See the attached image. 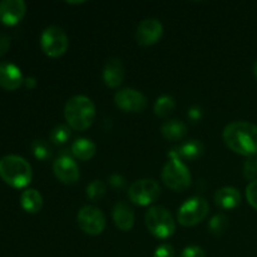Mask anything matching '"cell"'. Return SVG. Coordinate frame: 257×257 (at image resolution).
I'll return each mask as SVG.
<instances>
[{"label": "cell", "instance_id": "obj_1", "mask_svg": "<svg viewBox=\"0 0 257 257\" xmlns=\"http://www.w3.org/2000/svg\"><path fill=\"white\" fill-rule=\"evenodd\" d=\"M225 145L237 155L251 156L257 155V125L253 123L237 120L225 127L222 132Z\"/></svg>", "mask_w": 257, "mask_h": 257}, {"label": "cell", "instance_id": "obj_2", "mask_svg": "<svg viewBox=\"0 0 257 257\" xmlns=\"http://www.w3.org/2000/svg\"><path fill=\"white\" fill-rule=\"evenodd\" d=\"M64 118L72 130H88L95 119L94 103L85 95H74L65 103Z\"/></svg>", "mask_w": 257, "mask_h": 257}, {"label": "cell", "instance_id": "obj_3", "mask_svg": "<svg viewBox=\"0 0 257 257\" xmlns=\"http://www.w3.org/2000/svg\"><path fill=\"white\" fill-rule=\"evenodd\" d=\"M0 177L12 187L24 188L32 181V166L25 158L20 156H4L0 160Z\"/></svg>", "mask_w": 257, "mask_h": 257}, {"label": "cell", "instance_id": "obj_4", "mask_svg": "<svg viewBox=\"0 0 257 257\" xmlns=\"http://www.w3.org/2000/svg\"><path fill=\"white\" fill-rule=\"evenodd\" d=\"M145 223L155 237L166 240L176 232V221L172 213L163 206H153L146 212Z\"/></svg>", "mask_w": 257, "mask_h": 257}, {"label": "cell", "instance_id": "obj_5", "mask_svg": "<svg viewBox=\"0 0 257 257\" xmlns=\"http://www.w3.org/2000/svg\"><path fill=\"white\" fill-rule=\"evenodd\" d=\"M163 183L173 191H185L191 186L192 176L187 166L178 158H170L161 173Z\"/></svg>", "mask_w": 257, "mask_h": 257}, {"label": "cell", "instance_id": "obj_6", "mask_svg": "<svg viewBox=\"0 0 257 257\" xmlns=\"http://www.w3.org/2000/svg\"><path fill=\"white\" fill-rule=\"evenodd\" d=\"M210 206L203 197L195 196L181 205L177 212V221L183 227H193L202 222L208 215Z\"/></svg>", "mask_w": 257, "mask_h": 257}, {"label": "cell", "instance_id": "obj_7", "mask_svg": "<svg viewBox=\"0 0 257 257\" xmlns=\"http://www.w3.org/2000/svg\"><path fill=\"white\" fill-rule=\"evenodd\" d=\"M69 39L64 30L57 25H50L43 30L40 35V48L45 55L50 58H59L67 52Z\"/></svg>", "mask_w": 257, "mask_h": 257}, {"label": "cell", "instance_id": "obj_8", "mask_svg": "<svg viewBox=\"0 0 257 257\" xmlns=\"http://www.w3.org/2000/svg\"><path fill=\"white\" fill-rule=\"evenodd\" d=\"M161 196V187L157 181L152 178H143L133 182L128 190L131 202L138 206H150Z\"/></svg>", "mask_w": 257, "mask_h": 257}, {"label": "cell", "instance_id": "obj_9", "mask_svg": "<svg viewBox=\"0 0 257 257\" xmlns=\"http://www.w3.org/2000/svg\"><path fill=\"white\" fill-rule=\"evenodd\" d=\"M77 222L80 230L90 236H98L105 228V216L95 206H84L78 211Z\"/></svg>", "mask_w": 257, "mask_h": 257}, {"label": "cell", "instance_id": "obj_10", "mask_svg": "<svg viewBox=\"0 0 257 257\" xmlns=\"http://www.w3.org/2000/svg\"><path fill=\"white\" fill-rule=\"evenodd\" d=\"M114 103L125 113H141L147 107V98L135 88H124L115 93Z\"/></svg>", "mask_w": 257, "mask_h": 257}, {"label": "cell", "instance_id": "obj_11", "mask_svg": "<svg viewBox=\"0 0 257 257\" xmlns=\"http://www.w3.org/2000/svg\"><path fill=\"white\" fill-rule=\"evenodd\" d=\"M53 172L55 177L64 185H74L80 177V171L77 162L70 155L63 153L53 163Z\"/></svg>", "mask_w": 257, "mask_h": 257}, {"label": "cell", "instance_id": "obj_12", "mask_svg": "<svg viewBox=\"0 0 257 257\" xmlns=\"http://www.w3.org/2000/svg\"><path fill=\"white\" fill-rule=\"evenodd\" d=\"M163 34V25L155 18L145 19L140 23L136 32V40L142 47H151L161 39Z\"/></svg>", "mask_w": 257, "mask_h": 257}, {"label": "cell", "instance_id": "obj_13", "mask_svg": "<svg viewBox=\"0 0 257 257\" xmlns=\"http://www.w3.org/2000/svg\"><path fill=\"white\" fill-rule=\"evenodd\" d=\"M27 13V4L23 0L0 2V23L8 27L18 24Z\"/></svg>", "mask_w": 257, "mask_h": 257}, {"label": "cell", "instance_id": "obj_14", "mask_svg": "<svg viewBox=\"0 0 257 257\" xmlns=\"http://www.w3.org/2000/svg\"><path fill=\"white\" fill-rule=\"evenodd\" d=\"M102 78L104 84L110 89H115L122 84L124 79V65L118 58H112L105 63L102 72Z\"/></svg>", "mask_w": 257, "mask_h": 257}, {"label": "cell", "instance_id": "obj_15", "mask_svg": "<svg viewBox=\"0 0 257 257\" xmlns=\"http://www.w3.org/2000/svg\"><path fill=\"white\" fill-rule=\"evenodd\" d=\"M19 68L13 63H0V87L7 90H15L24 83Z\"/></svg>", "mask_w": 257, "mask_h": 257}, {"label": "cell", "instance_id": "obj_16", "mask_svg": "<svg viewBox=\"0 0 257 257\" xmlns=\"http://www.w3.org/2000/svg\"><path fill=\"white\" fill-rule=\"evenodd\" d=\"M203 151H205V146L201 141L190 140L187 142L182 143L180 147L172 148L168 152V157L178 158V160L196 161L203 155Z\"/></svg>", "mask_w": 257, "mask_h": 257}, {"label": "cell", "instance_id": "obj_17", "mask_svg": "<svg viewBox=\"0 0 257 257\" xmlns=\"http://www.w3.org/2000/svg\"><path fill=\"white\" fill-rule=\"evenodd\" d=\"M112 216L114 225L123 232H128L135 226V212H133V210L130 207L128 203L122 202V201L115 203L114 207H113Z\"/></svg>", "mask_w": 257, "mask_h": 257}, {"label": "cell", "instance_id": "obj_18", "mask_svg": "<svg viewBox=\"0 0 257 257\" xmlns=\"http://www.w3.org/2000/svg\"><path fill=\"white\" fill-rule=\"evenodd\" d=\"M215 203L221 210H233L241 203V193L235 187H222L216 191Z\"/></svg>", "mask_w": 257, "mask_h": 257}, {"label": "cell", "instance_id": "obj_19", "mask_svg": "<svg viewBox=\"0 0 257 257\" xmlns=\"http://www.w3.org/2000/svg\"><path fill=\"white\" fill-rule=\"evenodd\" d=\"M95 152H97V147L88 138H78L72 143V147H70L72 156L79 161L92 160L95 156Z\"/></svg>", "mask_w": 257, "mask_h": 257}, {"label": "cell", "instance_id": "obj_20", "mask_svg": "<svg viewBox=\"0 0 257 257\" xmlns=\"http://www.w3.org/2000/svg\"><path fill=\"white\" fill-rule=\"evenodd\" d=\"M20 206L28 213H38L43 207V197L39 191L28 188L20 196Z\"/></svg>", "mask_w": 257, "mask_h": 257}, {"label": "cell", "instance_id": "obj_21", "mask_svg": "<svg viewBox=\"0 0 257 257\" xmlns=\"http://www.w3.org/2000/svg\"><path fill=\"white\" fill-rule=\"evenodd\" d=\"M161 133L168 141H181L187 135V125L178 119L166 120L161 127Z\"/></svg>", "mask_w": 257, "mask_h": 257}, {"label": "cell", "instance_id": "obj_22", "mask_svg": "<svg viewBox=\"0 0 257 257\" xmlns=\"http://www.w3.org/2000/svg\"><path fill=\"white\" fill-rule=\"evenodd\" d=\"M176 109V100L175 98L171 97V95H161L160 98H157L155 103V114L158 115L161 118H166L173 113V110Z\"/></svg>", "mask_w": 257, "mask_h": 257}, {"label": "cell", "instance_id": "obj_23", "mask_svg": "<svg viewBox=\"0 0 257 257\" xmlns=\"http://www.w3.org/2000/svg\"><path fill=\"white\" fill-rule=\"evenodd\" d=\"M32 152L34 157L39 161H48L52 157V148H50L49 143L45 142L43 140H35L33 141L32 146Z\"/></svg>", "mask_w": 257, "mask_h": 257}, {"label": "cell", "instance_id": "obj_24", "mask_svg": "<svg viewBox=\"0 0 257 257\" xmlns=\"http://www.w3.org/2000/svg\"><path fill=\"white\" fill-rule=\"evenodd\" d=\"M228 221L223 213H217L208 222V231L215 236H221L227 230Z\"/></svg>", "mask_w": 257, "mask_h": 257}, {"label": "cell", "instance_id": "obj_25", "mask_svg": "<svg viewBox=\"0 0 257 257\" xmlns=\"http://www.w3.org/2000/svg\"><path fill=\"white\" fill-rule=\"evenodd\" d=\"M105 183L100 180H93L89 185L87 186V196L93 202H98L102 200L105 195Z\"/></svg>", "mask_w": 257, "mask_h": 257}, {"label": "cell", "instance_id": "obj_26", "mask_svg": "<svg viewBox=\"0 0 257 257\" xmlns=\"http://www.w3.org/2000/svg\"><path fill=\"white\" fill-rule=\"evenodd\" d=\"M50 142L54 145H63L70 138V127L65 124H59L52 130L49 135Z\"/></svg>", "mask_w": 257, "mask_h": 257}, {"label": "cell", "instance_id": "obj_27", "mask_svg": "<svg viewBox=\"0 0 257 257\" xmlns=\"http://www.w3.org/2000/svg\"><path fill=\"white\" fill-rule=\"evenodd\" d=\"M246 200L251 207L257 210V180L248 183L246 187Z\"/></svg>", "mask_w": 257, "mask_h": 257}, {"label": "cell", "instance_id": "obj_28", "mask_svg": "<svg viewBox=\"0 0 257 257\" xmlns=\"http://www.w3.org/2000/svg\"><path fill=\"white\" fill-rule=\"evenodd\" d=\"M243 175L247 180L252 181L257 180V161L256 160H247L243 165Z\"/></svg>", "mask_w": 257, "mask_h": 257}, {"label": "cell", "instance_id": "obj_29", "mask_svg": "<svg viewBox=\"0 0 257 257\" xmlns=\"http://www.w3.org/2000/svg\"><path fill=\"white\" fill-rule=\"evenodd\" d=\"M153 257H175V248L170 243H162L156 248Z\"/></svg>", "mask_w": 257, "mask_h": 257}, {"label": "cell", "instance_id": "obj_30", "mask_svg": "<svg viewBox=\"0 0 257 257\" xmlns=\"http://www.w3.org/2000/svg\"><path fill=\"white\" fill-rule=\"evenodd\" d=\"M180 257H206L205 251L200 246H187L186 248H183V251L181 252Z\"/></svg>", "mask_w": 257, "mask_h": 257}, {"label": "cell", "instance_id": "obj_31", "mask_svg": "<svg viewBox=\"0 0 257 257\" xmlns=\"http://www.w3.org/2000/svg\"><path fill=\"white\" fill-rule=\"evenodd\" d=\"M108 181H109V185L112 186L114 190L120 191L125 187V185H127V182H125V178L123 177L122 175H118V173H114V175L110 176V177L108 178Z\"/></svg>", "mask_w": 257, "mask_h": 257}, {"label": "cell", "instance_id": "obj_32", "mask_svg": "<svg viewBox=\"0 0 257 257\" xmlns=\"http://www.w3.org/2000/svg\"><path fill=\"white\" fill-rule=\"evenodd\" d=\"M10 48V38L9 35L0 33V57L7 54Z\"/></svg>", "mask_w": 257, "mask_h": 257}, {"label": "cell", "instance_id": "obj_33", "mask_svg": "<svg viewBox=\"0 0 257 257\" xmlns=\"http://www.w3.org/2000/svg\"><path fill=\"white\" fill-rule=\"evenodd\" d=\"M187 115H188V118L192 120V122H198V120L202 118V109H201L200 107H197V105H195V107H191L190 109H188Z\"/></svg>", "mask_w": 257, "mask_h": 257}, {"label": "cell", "instance_id": "obj_34", "mask_svg": "<svg viewBox=\"0 0 257 257\" xmlns=\"http://www.w3.org/2000/svg\"><path fill=\"white\" fill-rule=\"evenodd\" d=\"M24 84L28 89H34L37 87V79L34 77H28L24 79Z\"/></svg>", "mask_w": 257, "mask_h": 257}, {"label": "cell", "instance_id": "obj_35", "mask_svg": "<svg viewBox=\"0 0 257 257\" xmlns=\"http://www.w3.org/2000/svg\"><path fill=\"white\" fill-rule=\"evenodd\" d=\"M253 74H255V77L257 78V60L255 62V65H253Z\"/></svg>", "mask_w": 257, "mask_h": 257}, {"label": "cell", "instance_id": "obj_36", "mask_svg": "<svg viewBox=\"0 0 257 257\" xmlns=\"http://www.w3.org/2000/svg\"><path fill=\"white\" fill-rule=\"evenodd\" d=\"M256 161H257V160H256Z\"/></svg>", "mask_w": 257, "mask_h": 257}]
</instances>
